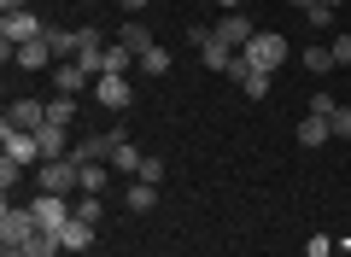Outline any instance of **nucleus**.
Masks as SVG:
<instances>
[{
	"instance_id": "obj_1",
	"label": "nucleus",
	"mask_w": 351,
	"mask_h": 257,
	"mask_svg": "<svg viewBox=\"0 0 351 257\" xmlns=\"http://www.w3.org/2000/svg\"><path fill=\"white\" fill-rule=\"evenodd\" d=\"M36 187L41 193H82V164L71 158V152H64V158H47V164H36Z\"/></svg>"
},
{
	"instance_id": "obj_2",
	"label": "nucleus",
	"mask_w": 351,
	"mask_h": 257,
	"mask_svg": "<svg viewBox=\"0 0 351 257\" xmlns=\"http://www.w3.org/2000/svg\"><path fill=\"white\" fill-rule=\"evenodd\" d=\"M36 36H47V24L36 12H6L0 18V59H18V47L36 41Z\"/></svg>"
},
{
	"instance_id": "obj_3",
	"label": "nucleus",
	"mask_w": 351,
	"mask_h": 257,
	"mask_svg": "<svg viewBox=\"0 0 351 257\" xmlns=\"http://www.w3.org/2000/svg\"><path fill=\"white\" fill-rule=\"evenodd\" d=\"M240 59L246 64H258V71H276L281 59H287V36H269V29H258V36L240 47Z\"/></svg>"
},
{
	"instance_id": "obj_4",
	"label": "nucleus",
	"mask_w": 351,
	"mask_h": 257,
	"mask_svg": "<svg viewBox=\"0 0 351 257\" xmlns=\"http://www.w3.org/2000/svg\"><path fill=\"white\" fill-rule=\"evenodd\" d=\"M36 210H18L12 199H6V210H0V245H29V234H36Z\"/></svg>"
},
{
	"instance_id": "obj_5",
	"label": "nucleus",
	"mask_w": 351,
	"mask_h": 257,
	"mask_svg": "<svg viewBox=\"0 0 351 257\" xmlns=\"http://www.w3.org/2000/svg\"><path fill=\"white\" fill-rule=\"evenodd\" d=\"M29 210H36V222H41V228H53V234L76 217V205L64 193H36V199H29Z\"/></svg>"
},
{
	"instance_id": "obj_6",
	"label": "nucleus",
	"mask_w": 351,
	"mask_h": 257,
	"mask_svg": "<svg viewBox=\"0 0 351 257\" xmlns=\"http://www.w3.org/2000/svg\"><path fill=\"white\" fill-rule=\"evenodd\" d=\"M94 94H100L106 111H129V106H135V82H129V76H100Z\"/></svg>"
},
{
	"instance_id": "obj_7",
	"label": "nucleus",
	"mask_w": 351,
	"mask_h": 257,
	"mask_svg": "<svg viewBox=\"0 0 351 257\" xmlns=\"http://www.w3.org/2000/svg\"><path fill=\"white\" fill-rule=\"evenodd\" d=\"M106 164H112L117 175H135L141 170V152H135V140H129L123 129H112V152H106Z\"/></svg>"
},
{
	"instance_id": "obj_8",
	"label": "nucleus",
	"mask_w": 351,
	"mask_h": 257,
	"mask_svg": "<svg viewBox=\"0 0 351 257\" xmlns=\"http://www.w3.org/2000/svg\"><path fill=\"white\" fill-rule=\"evenodd\" d=\"M193 53H199V64H205V71H223V76H228V64H234V47H228V41L217 36V29H211V36H205Z\"/></svg>"
},
{
	"instance_id": "obj_9",
	"label": "nucleus",
	"mask_w": 351,
	"mask_h": 257,
	"mask_svg": "<svg viewBox=\"0 0 351 257\" xmlns=\"http://www.w3.org/2000/svg\"><path fill=\"white\" fill-rule=\"evenodd\" d=\"M41 123H47V106H41V99H12V111H6V129H29V135H36Z\"/></svg>"
},
{
	"instance_id": "obj_10",
	"label": "nucleus",
	"mask_w": 351,
	"mask_h": 257,
	"mask_svg": "<svg viewBox=\"0 0 351 257\" xmlns=\"http://www.w3.org/2000/svg\"><path fill=\"white\" fill-rule=\"evenodd\" d=\"M0 140H6V158L41 164V147H36V135H29V129H0Z\"/></svg>"
},
{
	"instance_id": "obj_11",
	"label": "nucleus",
	"mask_w": 351,
	"mask_h": 257,
	"mask_svg": "<svg viewBox=\"0 0 351 257\" xmlns=\"http://www.w3.org/2000/svg\"><path fill=\"white\" fill-rule=\"evenodd\" d=\"M217 36H223L228 47L240 53V47H246V41H252V36H258V29L246 24V12H223V18H217Z\"/></svg>"
},
{
	"instance_id": "obj_12",
	"label": "nucleus",
	"mask_w": 351,
	"mask_h": 257,
	"mask_svg": "<svg viewBox=\"0 0 351 257\" xmlns=\"http://www.w3.org/2000/svg\"><path fill=\"white\" fill-rule=\"evenodd\" d=\"M59 245H64V252H88V245H94V222L71 217V222L59 228Z\"/></svg>"
},
{
	"instance_id": "obj_13",
	"label": "nucleus",
	"mask_w": 351,
	"mask_h": 257,
	"mask_svg": "<svg viewBox=\"0 0 351 257\" xmlns=\"http://www.w3.org/2000/svg\"><path fill=\"white\" fill-rule=\"evenodd\" d=\"M53 82H59V94H82V88L94 82V76H88V71H82V64H76V59H64L59 71H53Z\"/></svg>"
},
{
	"instance_id": "obj_14",
	"label": "nucleus",
	"mask_w": 351,
	"mask_h": 257,
	"mask_svg": "<svg viewBox=\"0 0 351 257\" xmlns=\"http://www.w3.org/2000/svg\"><path fill=\"white\" fill-rule=\"evenodd\" d=\"M117 41H123V47H129V53H135V59H141V53H147V47H158V41H152V29H147V24H141V18H129V24H123V29H117Z\"/></svg>"
},
{
	"instance_id": "obj_15",
	"label": "nucleus",
	"mask_w": 351,
	"mask_h": 257,
	"mask_svg": "<svg viewBox=\"0 0 351 257\" xmlns=\"http://www.w3.org/2000/svg\"><path fill=\"white\" fill-rule=\"evenodd\" d=\"M36 147H41V164L64 158V129H59V123H41V129H36Z\"/></svg>"
},
{
	"instance_id": "obj_16",
	"label": "nucleus",
	"mask_w": 351,
	"mask_h": 257,
	"mask_svg": "<svg viewBox=\"0 0 351 257\" xmlns=\"http://www.w3.org/2000/svg\"><path fill=\"white\" fill-rule=\"evenodd\" d=\"M47 59H53L47 36H36V41H24V47H18V64H24V71H47Z\"/></svg>"
},
{
	"instance_id": "obj_17",
	"label": "nucleus",
	"mask_w": 351,
	"mask_h": 257,
	"mask_svg": "<svg viewBox=\"0 0 351 257\" xmlns=\"http://www.w3.org/2000/svg\"><path fill=\"white\" fill-rule=\"evenodd\" d=\"M328 135H334V129H328V117H316V111H304V123H299V147H322Z\"/></svg>"
},
{
	"instance_id": "obj_18",
	"label": "nucleus",
	"mask_w": 351,
	"mask_h": 257,
	"mask_svg": "<svg viewBox=\"0 0 351 257\" xmlns=\"http://www.w3.org/2000/svg\"><path fill=\"white\" fill-rule=\"evenodd\" d=\"M123 205L135 210V217H147V210L158 205V182H135V187H129V199H123Z\"/></svg>"
},
{
	"instance_id": "obj_19",
	"label": "nucleus",
	"mask_w": 351,
	"mask_h": 257,
	"mask_svg": "<svg viewBox=\"0 0 351 257\" xmlns=\"http://www.w3.org/2000/svg\"><path fill=\"white\" fill-rule=\"evenodd\" d=\"M64 252V245H59V234H53V228H36V234H29V245H24V257H59Z\"/></svg>"
},
{
	"instance_id": "obj_20",
	"label": "nucleus",
	"mask_w": 351,
	"mask_h": 257,
	"mask_svg": "<svg viewBox=\"0 0 351 257\" xmlns=\"http://www.w3.org/2000/svg\"><path fill=\"white\" fill-rule=\"evenodd\" d=\"M47 47H53V59H76L82 36H76V29H47Z\"/></svg>"
},
{
	"instance_id": "obj_21",
	"label": "nucleus",
	"mask_w": 351,
	"mask_h": 257,
	"mask_svg": "<svg viewBox=\"0 0 351 257\" xmlns=\"http://www.w3.org/2000/svg\"><path fill=\"white\" fill-rule=\"evenodd\" d=\"M129 64H141V59L123 47V41H112V47H106V76H129Z\"/></svg>"
},
{
	"instance_id": "obj_22",
	"label": "nucleus",
	"mask_w": 351,
	"mask_h": 257,
	"mask_svg": "<svg viewBox=\"0 0 351 257\" xmlns=\"http://www.w3.org/2000/svg\"><path fill=\"white\" fill-rule=\"evenodd\" d=\"M71 117H76V94H53V99H47V123L71 129Z\"/></svg>"
},
{
	"instance_id": "obj_23",
	"label": "nucleus",
	"mask_w": 351,
	"mask_h": 257,
	"mask_svg": "<svg viewBox=\"0 0 351 257\" xmlns=\"http://www.w3.org/2000/svg\"><path fill=\"white\" fill-rule=\"evenodd\" d=\"M304 71H311V76L334 71V47H328V41H316V47H304Z\"/></svg>"
},
{
	"instance_id": "obj_24",
	"label": "nucleus",
	"mask_w": 351,
	"mask_h": 257,
	"mask_svg": "<svg viewBox=\"0 0 351 257\" xmlns=\"http://www.w3.org/2000/svg\"><path fill=\"white\" fill-rule=\"evenodd\" d=\"M135 71H147V76H164V71H170V47H147Z\"/></svg>"
},
{
	"instance_id": "obj_25",
	"label": "nucleus",
	"mask_w": 351,
	"mask_h": 257,
	"mask_svg": "<svg viewBox=\"0 0 351 257\" xmlns=\"http://www.w3.org/2000/svg\"><path fill=\"white\" fill-rule=\"evenodd\" d=\"M82 193H100V199H106V164H100V158L82 164Z\"/></svg>"
},
{
	"instance_id": "obj_26",
	"label": "nucleus",
	"mask_w": 351,
	"mask_h": 257,
	"mask_svg": "<svg viewBox=\"0 0 351 257\" xmlns=\"http://www.w3.org/2000/svg\"><path fill=\"white\" fill-rule=\"evenodd\" d=\"M76 217H82V222H100L106 217V199L100 193H82V199H76Z\"/></svg>"
},
{
	"instance_id": "obj_27",
	"label": "nucleus",
	"mask_w": 351,
	"mask_h": 257,
	"mask_svg": "<svg viewBox=\"0 0 351 257\" xmlns=\"http://www.w3.org/2000/svg\"><path fill=\"white\" fill-rule=\"evenodd\" d=\"M328 129H334L339 140H351V106H334V117H328Z\"/></svg>"
},
{
	"instance_id": "obj_28",
	"label": "nucleus",
	"mask_w": 351,
	"mask_h": 257,
	"mask_svg": "<svg viewBox=\"0 0 351 257\" xmlns=\"http://www.w3.org/2000/svg\"><path fill=\"white\" fill-rule=\"evenodd\" d=\"M12 182H24V164H18V158H0V187L12 193Z\"/></svg>"
},
{
	"instance_id": "obj_29",
	"label": "nucleus",
	"mask_w": 351,
	"mask_h": 257,
	"mask_svg": "<svg viewBox=\"0 0 351 257\" xmlns=\"http://www.w3.org/2000/svg\"><path fill=\"white\" fill-rule=\"evenodd\" d=\"M304 257H334V240H328V234H311V240H304Z\"/></svg>"
},
{
	"instance_id": "obj_30",
	"label": "nucleus",
	"mask_w": 351,
	"mask_h": 257,
	"mask_svg": "<svg viewBox=\"0 0 351 257\" xmlns=\"http://www.w3.org/2000/svg\"><path fill=\"white\" fill-rule=\"evenodd\" d=\"M328 47H334V64H346V71H351V36H334Z\"/></svg>"
},
{
	"instance_id": "obj_31",
	"label": "nucleus",
	"mask_w": 351,
	"mask_h": 257,
	"mask_svg": "<svg viewBox=\"0 0 351 257\" xmlns=\"http://www.w3.org/2000/svg\"><path fill=\"white\" fill-rule=\"evenodd\" d=\"M304 18H311V29H328V24H334V6H311Z\"/></svg>"
},
{
	"instance_id": "obj_32",
	"label": "nucleus",
	"mask_w": 351,
	"mask_h": 257,
	"mask_svg": "<svg viewBox=\"0 0 351 257\" xmlns=\"http://www.w3.org/2000/svg\"><path fill=\"white\" fill-rule=\"evenodd\" d=\"M158 175H164V164H158V158H141V170H135V182H158Z\"/></svg>"
},
{
	"instance_id": "obj_33",
	"label": "nucleus",
	"mask_w": 351,
	"mask_h": 257,
	"mask_svg": "<svg viewBox=\"0 0 351 257\" xmlns=\"http://www.w3.org/2000/svg\"><path fill=\"white\" fill-rule=\"evenodd\" d=\"M334 106H339L334 94H316V99H311V111H316V117H334Z\"/></svg>"
},
{
	"instance_id": "obj_34",
	"label": "nucleus",
	"mask_w": 351,
	"mask_h": 257,
	"mask_svg": "<svg viewBox=\"0 0 351 257\" xmlns=\"http://www.w3.org/2000/svg\"><path fill=\"white\" fill-rule=\"evenodd\" d=\"M117 6H123L129 18H141V12H147V0H117Z\"/></svg>"
},
{
	"instance_id": "obj_35",
	"label": "nucleus",
	"mask_w": 351,
	"mask_h": 257,
	"mask_svg": "<svg viewBox=\"0 0 351 257\" xmlns=\"http://www.w3.org/2000/svg\"><path fill=\"white\" fill-rule=\"evenodd\" d=\"M6 12H24V0H0V18H6Z\"/></svg>"
},
{
	"instance_id": "obj_36",
	"label": "nucleus",
	"mask_w": 351,
	"mask_h": 257,
	"mask_svg": "<svg viewBox=\"0 0 351 257\" xmlns=\"http://www.w3.org/2000/svg\"><path fill=\"white\" fill-rule=\"evenodd\" d=\"M287 6H299V12H311V6H322V0H287Z\"/></svg>"
},
{
	"instance_id": "obj_37",
	"label": "nucleus",
	"mask_w": 351,
	"mask_h": 257,
	"mask_svg": "<svg viewBox=\"0 0 351 257\" xmlns=\"http://www.w3.org/2000/svg\"><path fill=\"white\" fill-rule=\"evenodd\" d=\"M217 6H223V12H240V0H217Z\"/></svg>"
},
{
	"instance_id": "obj_38",
	"label": "nucleus",
	"mask_w": 351,
	"mask_h": 257,
	"mask_svg": "<svg viewBox=\"0 0 351 257\" xmlns=\"http://www.w3.org/2000/svg\"><path fill=\"white\" fill-rule=\"evenodd\" d=\"M322 6H334V12H339V6H346V0H322Z\"/></svg>"
}]
</instances>
